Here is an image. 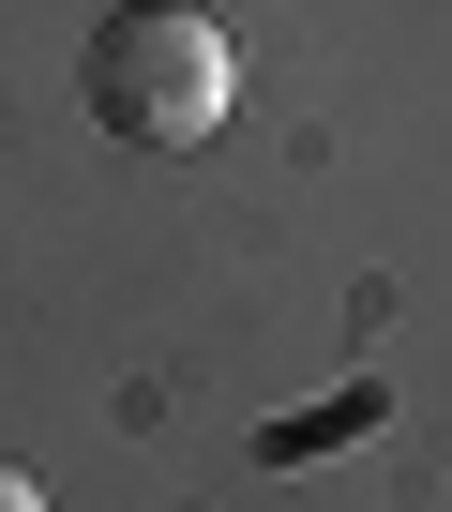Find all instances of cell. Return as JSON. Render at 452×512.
<instances>
[{
    "label": "cell",
    "instance_id": "obj_1",
    "mask_svg": "<svg viewBox=\"0 0 452 512\" xmlns=\"http://www.w3.org/2000/svg\"><path fill=\"white\" fill-rule=\"evenodd\" d=\"M226 106H242V46H226L196 0H121L91 31V121L136 151H196Z\"/></svg>",
    "mask_w": 452,
    "mask_h": 512
},
{
    "label": "cell",
    "instance_id": "obj_2",
    "mask_svg": "<svg viewBox=\"0 0 452 512\" xmlns=\"http://www.w3.org/2000/svg\"><path fill=\"white\" fill-rule=\"evenodd\" d=\"M0 512H46V482H31V467H0Z\"/></svg>",
    "mask_w": 452,
    "mask_h": 512
}]
</instances>
